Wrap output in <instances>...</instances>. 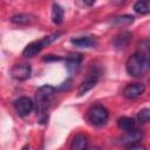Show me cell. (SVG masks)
Here are the masks:
<instances>
[{
  "label": "cell",
  "mask_w": 150,
  "mask_h": 150,
  "mask_svg": "<svg viewBox=\"0 0 150 150\" xmlns=\"http://www.w3.org/2000/svg\"><path fill=\"white\" fill-rule=\"evenodd\" d=\"M125 69L128 74L134 77L144 76L150 70V56L136 52L128 59L125 63Z\"/></svg>",
  "instance_id": "1"
},
{
  "label": "cell",
  "mask_w": 150,
  "mask_h": 150,
  "mask_svg": "<svg viewBox=\"0 0 150 150\" xmlns=\"http://www.w3.org/2000/svg\"><path fill=\"white\" fill-rule=\"evenodd\" d=\"M56 91V88L49 86V84H45L42 87H40L38 90H36V95H35V101H36V110L40 114L41 118V123H45V120H46V112H47V109L49 107V103H50V98L53 96V94Z\"/></svg>",
  "instance_id": "2"
},
{
  "label": "cell",
  "mask_w": 150,
  "mask_h": 150,
  "mask_svg": "<svg viewBox=\"0 0 150 150\" xmlns=\"http://www.w3.org/2000/svg\"><path fill=\"white\" fill-rule=\"evenodd\" d=\"M61 35V33H55V34H52V35H48V36H45L38 41H34L29 45L26 46V48L23 49L22 52V55L26 56V57H33L35 56L38 53H40L45 47H47L48 45H50L53 41H55L59 36Z\"/></svg>",
  "instance_id": "3"
},
{
  "label": "cell",
  "mask_w": 150,
  "mask_h": 150,
  "mask_svg": "<svg viewBox=\"0 0 150 150\" xmlns=\"http://www.w3.org/2000/svg\"><path fill=\"white\" fill-rule=\"evenodd\" d=\"M108 118L109 112L103 105L96 104L88 110V121L94 125H103L107 123Z\"/></svg>",
  "instance_id": "4"
},
{
  "label": "cell",
  "mask_w": 150,
  "mask_h": 150,
  "mask_svg": "<svg viewBox=\"0 0 150 150\" xmlns=\"http://www.w3.org/2000/svg\"><path fill=\"white\" fill-rule=\"evenodd\" d=\"M14 108H15V110H16L19 116L25 117V116H27V115H29L32 112V110L34 108V103L29 97L22 96V97L18 98L14 102Z\"/></svg>",
  "instance_id": "5"
},
{
  "label": "cell",
  "mask_w": 150,
  "mask_h": 150,
  "mask_svg": "<svg viewBox=\"0 0 150 150\" xmlns=\"http://www.w3.org/2000/svg\"><path fill=\"white\" fill-rule=\"evenodd\" d=\"M97 80H98V71H97L96 69H93V70L88 74L87 79L81 82V84H80V87H79V95H83V94H86L87 91H89V90L96 84Z\"/></svg>",
  "instance_id": "6"
},
{
  "label": "cell",
  "mask_w": 150,
  "mask_h": 150,
  "mask_svg": "<svg viewBox=\"0 0 150 150\" xmlns=\"http://www.w3.org/2000/svg\"><path fill=\"white\" fill-rule=\"evenodd\" d=\"M30 66L27 64V63H20V64H15L12 70H11V74L12 76L15 79V80H19V81H23V80H27L29 76H30Z\"/></svg>",
  "instance_id": "7"
},
{
  "label": "cell",
  "mask_w": 150,
  "mask_h": 150,
  "mask_svg": "<svg viewBox=\"0 0 150 150\" xmlns=\"http://www.w3.org/2000/svg\"><path fill=\"white\" fill-rule=\"evenodd\" d=\"M145 90V87L144 84L142 83H131V84H128L124 90H123V96L129 98V100H134L138 96H141Z\"/></svg>",
  "instance_id": "8"
},
{
  "label": "cell",
  "mask_w": 150,
  "mask_h": 150,
  "mask_svg": "<svg viewBox=\"0 0 150 150\" xmlns=\"http://www.w3.org/2000/svg\"><path fill=\"white\" fill-rule=\"evenodd\" d=\"M74 46L80 47V48H93L96 47L98 41L95 36H82V38H77V39H71L70 41Z\"/></svg>",
  "instance_id": "9"
},
{
  "label": "cell",
  "mask_w": 150,
  "mask_h": 150,
  "mask_svg": "<svg viewBox=\"0 0 150 150\" xmlns=\"http://www.w3.org/2000/svg\"><path fill=\"white\" fill-rule=\"evenodd\" d=\"M82 62L81 54H71L66 59V67L70 74L76 73L80 68V64Z\"/></svg>",
  "instance_id": "10"
},
{
  "label": "cell",
  "mask_w": 150,
  "mask_h": 150,
  "mask_svg": "<svg viewBox=\"0 0 150 150\" xmlns=\"http://www.w3.org/2000/svg\"><path fill=\"white\" fill-rule=\"evenodd\" d=\"M131 38H132L131 33H129V32H122L121 34H118L116 36V39L114 41V45H115V47L117 49H123V48H125L129 45V42L131 41Z\"/></svg>",
  "instance_id": "11"
},
{
  "label": "cell",
  "mask_w": 150,
  "mask_h": 150,
  "mask_svg": "<svg viewBox=\"0 0 150 150\" xmlns=\"http://www.w3.org/2000/svg\"><path fill=\"white\" fill-rule=\"evenodd\" d=\"M87 148H88V138H87V136H84L82 134H79L73 138L71 144H70V149L71 150H83V149H87Z\"/></svg>",
  "instance_id": "12"
},
{
  "label": "cell",
  "mask_w": 150,
  "mask_h": 150,
  "mask_svg": "<svg viewBox=\"0 0 150 150\" xmlns=\"http://www.w3.org/2000/svg\"><path fill=\"white\" fill-rule=\"evenodd\" d=\"M117 125H118V128H120L121 130H123V131H125V132L136 129V122H135V120L131 118V117H127V116L118 118Z\"/></svg>",
  "instance_id": "13"
},
{
  "label": "cell",
  "mask_w": 150,
  "mask_h": 150,
  "mask_svg": "<svg viewBox=\"0 0 150 150\" xmlns=\"http://www.w3.org/2000/svg\"><path fill=\"white\" fill-rule=\"evenodd\" d=\"M63 14H64L63 8L60 5L54 4L53 5V8H52V20H53V22L56 23V25L62 23V21H63Z\"/></svg>",
  "instance_id": "14"
},
{
  "label": "cell",
  "mask_w": 150,
  "mask_h": 150,
  "mask_svg": "<svg viewBox=\"0 0 150 150\" xmlns=\"http://www.w3.org/2000/svg\"><path fill=\"white\" fill-rule=\"evenodd\" d=\"M132 22H134V16L127 15V14L125 15H118L111 20V23L114 26H117V27H124V26H128Z\"/></svg>",
  "instance_id": "15"
},
{
  "label": "cell",
  "mask_w": 150,
  "mask_h": 150,
  "mask_svg": "<svg viewBox=\"0 0 150 150\" xmlns=\"http://www.w3.org/2000/svg\"><path fill=\"white\" fill-rule=\"evenodd\" d=\"M134 11L138 14L150 13V0H138L134 5Z\"/></svg>",
  "instance_id": "16"
},
{
  "label": "cell",
  "mask_w": 150,
  "mask_h": 150,
  "mask_svg": "<svg viewBox=\"0 0 150 150\" xmlns=\"http://www.w3.org/2000/svg\"><path fill=\"white\" fill-rule=\"evenodd\" d=\"M142 137H143V134H142L139 130L134 129V130L127 131V134L123 136V141H124V142H128V143L130 144V143H136V142H138Z\"/></svg>",
  "instance_id": "17"
},
{
  "label": "cell",
  "mask_w": 150,
  "mask_h": 150,
  "mask_svg": "<svg viewBox=\"0 0 150 150\" xmlns=\"http://www.w3.org/2000/svg\"><path fill=\"white\" fill-rule=\"evenodd\" d=\"M137 53L150 56V39H143L137 45Z\"/></svg>",
  "instance_id": "18"
},
{
  "label": "cell",
  "mask_w": 150,
  "mask_h": 150,
  "mask_svg": "<svg viewBox=\"0 0 150 150\" xmlns=\"http://www.w3.org/2000/svg\"><path fill=\"white\" fill-rule=\"evenodd\" d=\"M30 18L32 16L28 14H16L11 18V21L13 23H18V25H26V23L30 22V20H32Z\"/></svg>",
  "instance_id": "19"
},
{
  "label": "cell",
  "mask_w": 150,
  "mask_h": 150,
  "mask_svg": "<svg viewBox=\"0 0 150 150\" xmlns=\"http://www.w3.org/2000/svg\"><path fill=\"white\" fill-rule=\"evenodd\" d=\"M137 118L142 123H145V122L150 121V109L149 108H144V109L139 110L138 114H137Z\"/></svg>",
  "instance_id": "20"
},
{
  "label": "cell",
  "mask_w": 150,
  "mask_h": 150,
  "mask_svg": "<svg viewBox=\"0 0 150 150\" xmlns=\"http://www.w3.org/2000/svg\"><path fill=\"white\" fill-rule=\"evenodd\" d=\"M127 148H128V149H144L143 145H141V144H135V143L127 144Z\"/></svg>",
  "instance_id": "21"
},
{
  "label": "cell",
  "mask_w": 150,
  "mask_h": 150,
  "mask_svg": "<svg viewBox=\"0 0 150 150\" xmlns=\"http://www.w3.org/2000/svg\"><path fill=\"white\" fill-rule=\"evenodd\" d=\"M43 60L45 61H50V60H61V57H59V56H54V55H48V56H46V57H43Z\"/></svg>",
  "instance_id": "22"
},
{
  "label": "cell",
  "mask_w": 150,
  "mask_h": 150,
  "mask_svg": "<svg viewBox=\"0 0 150 150\" xmlns=\"http://www.w3.org/2000/svg\"><path fill=\"white\" fill-rule=\"evenodd\" d=\"M82 1H83L84 5H87V6H91V5H94V2H95L96 0H82Z\"/></svg>",
  "instance_id": "23"
},
{
  "label": "cell",
  "mask_w": 150,
  "mask_h": 150,
  "mask_svg": "<svg viewBox=\"0 0 150 150\" xmlns=\"http://www.w3.org/2000/svg\"><path fill=\"white\" fill-rule=\"evenodd\" d=\"M125 0H111V2L112 4H115V5H120V4H123Z\"/></svg>",
  "instance_id": "24"
}]
</instances>
